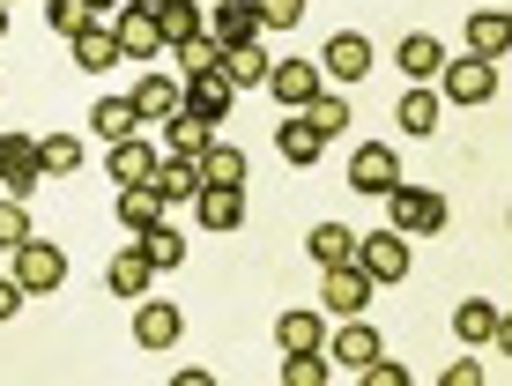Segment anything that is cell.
Instances as JSON below:
<instances>
[{"mask_svg":"<svg viewBox=\"0 0 512 386\" xmlns=\"http://www.w3.org/2000/svg\"><path fill=\"white\" fill-rule=\"evenodd\" d=\"M386 216H394L386 231H401V238H438V231H446V193L401 179L394 193H386Z\"/></svg>","mask_w":512,"mask_h":386,"instance_id":"6da1fadb","label":"cell"},{"mask_svg":"<svg viewBox=\"0 0 512 386\" xmlns=\"http://www.w3.org/2000/svg\"><path fill=\"white\" fill-rule=\"evenodd\" d=\"M372 297H379V283L357 268V260H342V268H327V275H320V312H334V320H357Z\"/></svg>","mask_w":512,"mask_h":386,"instance_id":"7a4b0ae2","label":"cell"},{"mask_svg":"<svg viewBox=\"0 0 512 386\" xmlns=\"http://www.w3.org/2000/svg\"><path fill=\"white\" fill-rule=\"evenodd\" d=\"M438 97L446 104H490L498 97V60H475V52L468 60H446L438 67Z\"/></svg>","mask_w":512,"mask_h":386,"instance_id":"3957f363","label":"cell"},{"mask_svg":"<svg viewBox=\"0 0 512 386\" xmlns=\"http://www.w3.org/2000/svg\"><path fill=\"white\" fill-rule=\"evenodd\" d=\"M15 283H23V297L60 290L67 283V253H60V245H45V238H23V245H15Z\"/></svg>","mask_w":512,"mask_h":386,"instance_id":"277c9868","label":"cell"},{"mask_svg":"<svg viewBox=\"0 0 512 386\" xmlns=\"http://www.w3.org/2000/svg\"><path fill=\"white\" fill-rule=\"evenodd\" d=\"M357 268L372 283H401L409 275V238L401 231H357Z\"/></svg>","mask_w":512,"mask_h":386,"instance_id":"5b68a950","label":"cell"},{"mask_svg":"<svg viewBox=\"0 0 512 386\" xmlns=\"http://www.w3.org/2000/svg\"><path fill=\"white\" fill-rule=\"evenodd\" d=\"M260 90L297 112V104H312L327 90V75H320V60H268V82H260Z\"/></svg>","mask_w":512,"mask_h":386,"instance_id":"8992f818","label":"cell"},{"mask_svg":"<svg viewBox=\"0 0 512 386\" xmlns=\"http://www.w3.org/2000/svg\"><path fill=\"white\" fill-rule=\"evenodd\" d=\"M45 179H38V142L30 134H0V193L8 201H30Z\"/></svg>","mask_w":512,"mask_h":386,"instance_id":"52a82bcc","label":"cell"},{"mask_svg":"<svg viewBox=\"0 0 512 386\" xmlns=\"http://www.w3.org/2000/svg\"><path fill=\"white\" fill-rule=\"evenodd\" d=\"M208 38H216L223 52H231V45H260L268 23H260L253 0H216V8H208Z\"/></svg>","mask_w":512,"mask_h":386,"instance_id":"ba28073f","label":"cell"},{"mask_svg":"<svg viewBox=\"0 0 512 386\" xmlns=\"http://www.w3.org/2000/svg\"><path fill=\"white\" fill-rule=\"evenodd\" d=\"M349 186H357V193H379V201H386V193L401 186V156L386 149V142H357V156H349Z\"/></svg>","mask_w":512,"mask_h":386,"instance_id":"9c48e42d","label":"cell"},{"mask_svg":"<svg viewBox=\"0 0 512 386\" xmlns=\"http://www.w3.org/2000/svg\"><path fill=\"white\" fill-rule=\"evenodd\" d=\"M179 335H186V312L171 297H141L134 305V342L141 349H179Z\"/></svg>","mask_w":512,"mask_h":386,"instance_id":"30bf717a","label":"cell"},{"mask_svg":"<svg viewBox=\"0 0 512 386\" xmlns=\"http://www.w3.org/2000/svg\"><path fill=\"white\" fill-rule=\"evenodd\" d=\"M320 75L327 82H364L372 75V38H364V30H334L327 52H320Z\"/></svg>","mask_w":512,"mask_h":386,"instance_id":"8fae6325","label":"cell"},{"mask_svg":"<svg viewBox=\"0 0 512 386\" xmlns=\"http://www.w3.org/2000/svg\"><path fill=\"white\" fill-rule=\"evenodd\" d=\"M372 357H379V327L364 320V312H357V320H342V327L327 335V364H334V372H364Z\"/></svg>","mask_w":512,"mask_h":386,"instance_id":"7c38bea8","label":"cell"},{"mask_svg":"<svg viewBox=\"0 0 512 386\" xmlns=\"http://www.w3.org/2000/svg\"><path fill=\"white\" fill-rule=\"evenodd\" d=\"M231 104H238V90L223 82V67H216V75H193V82H179V112L208 119V127H216V119H231Z\"/></svg>","mask_w":512,"mask_h":386,"instance_id":"4fadbf2b","label":"cell"},{"mask_svg":"<svg viewBox=\"0 0 512 386\" xmlns=\"http://www.w3.org/2000/svg\"><path fill=\"white\" fill-rule=\"evenodd\" d=\"M112 38H119V60H156V52H164V30H156L149 8H119Z\"/></svg>","mask_w":512,"mask_h":386,"instance_id":"5bb4252c","label":"cell"},{"mask_svg":"<svg viewBox=\"0 0 512 386\" xmlns=\"http://www.w3.org/2000/svg\"><path fill=\"white\" fill-rule=\"evenodd\" d=\"M438 112H446V97H438L431 82H409V97L394 104V127L416 134V142H431V134H438Z\"/></svg>","mask_w":512,"mask_h":386,"instance_id":"9a60e30c","label":"cell"},{"mask_svg":"<svg viewBox=\"0 0 512 386\" xmlns=\"http://www.w3.org/2000/svg\"><path fill=\"white\" fill-rule=\"evenodd\" d=\"M149 186L164 193V208H171V201H193V193L208 186V179H201V156H156Z\"/></svg>","mask_w":512,"mask_h":386,"instance_id":"2e32d148","label":"cell"},{"mask_svg":"<svg viewBox=\"0 0 512 386\" xmlns=\"http://www.w3.org/2000/svg\"><path fill=\"white\" fill-rule=\"evenodd\" d=\"M193 208H201V231H238L245 223V186H201Z\"/></svg>","mask_w":512,"mask_h":386,"instance_id":"e0dca14e","label":"cell"},{"mask_svg":"<svg viewBox=\"0 0 512 386\" xmlns=\"http://www.w3.org/2000/svg\"><path fill=\"white\" fill-rule=\"evenodd\" d=\"M275 342H282V357H297V349H327V312L290 305V312L275 320Z\"/></svg>","mask_w":512,"mask_h":386,"instance_id":"ac0fdd59","label":"cell"},{"mask_svg":"<svg viewBox=\"0 0 512 386\" xmlns=\"http://www.w3.org/2000/svg\"><path fill=\"white\" fill-rule=\"evenodd\" d=\"M104 283H112V297H149L156 268H149V253H141V245H119L112 268H104Z\"/></svg>","mask_w":512,"mask_h":386,"instance_id":"d6986e66","label":"cell"},{"mask_svg":"<svg viewBox=\"0 0 512 386\" xmlns=\"http://www.w3.org/2000/svg\"><path fill=\"white\" fill-rule=\"evenodd\" d=\"M104 171H112V186H149V171H156V149L141 142V134H127V142H112Z\"/></svg>","mask_w":512,"mask_h":386,"instance_id":"ffe728a7","label":"cell"},{"mask_svg":"<svg viewBox=\"0 0 512 386\" xmlns=\"http://www.w3.org/2000/svg\"><path fill=\"white\" fill-rule=\"evenodd\" d=\"M156 30H164V45H186V38H201V30H208V8H201V0H156Z\"/></svg>","mask_w":512,"mask_h":386,"instance_id":"44dd1931","label":"cell"},{"mask_svg":"<svg viewBox=\"0 0 512 386\" xmlns=\"http://www.w3.org/2000/svg\"><path fill=\"white\" fill-rule=\"evenodd\" d=\"M453 335H461L468 349H483V342H498V335H505V312L490 305V297H468V305L453 312Z\"/></svg>","mask_w":512,"mask_h":386,"instance_id":"7402d4cb","label":"cell"},{"mask_svg":"<svg viewBox=\"0 0 512 386\" xmlns=\"http://www.w3.org/2000/svg\"><path fill=\"white\" fill-rule=\"evenodd\" d=\"M90 134L112 149V142H127V134H141V112H134L127 97H97V104H90Z\"/></svg>","mask_w":512,"mask_h":386,"instance_id":"603a6c76","label":"cell"},{"mask_svg":"<svg viewBox=\"0 0 512 386\" xmlns=\"http://www.w3.org/2000/svg\"><path fill=\"white\" fill-rule=\"evenodd\" d=\"M505 45H512V15L505 8L468 15V52H475V60H505Z\"/></svg>","mask_w":512,"mask_h":386,"instance_id":"cb8c5ba5","label":"cell"},{"mask_svg":"<svg viewBox=\"0 0 512 386\" xmlns=\"http://www.w3.org/2000/svg\"><path fill=\"white\" fill-rule=\"evenodd\" d=\"M75 67L82 75H104V67H119V38H112V23H90V30H75Z\"/></svg>","mask_w":512,"mask_h":386,"instance_id":"d4e9b609","label":"cell"},{"mask_svg":"<svg viewBox=\"0 0 512 386\" xmlns=\"http://www.w3.org/2000/svg\"><path fill=\"white\" fill-rule=\"evenodd\" d=\"M149 223H164V193L156 186H119V231L141 238Z\"/></svg>","mask_w":512,"mask_h":386,"instance_id":"484cf974","label":"cell"},{"mask_svg":"<svg viewBox=\"0 0 512 386\" xmlns=\"http://www.w3.org/2000/svg\"><path fill=\"white\" fill-rule=\"evenodd\" d=\"M394 60H401V75H409V82H431L438 67H446V52H438L431 30H409V38L394 45Z\"/></svg>","mask_w":512,"mask_h":386,"instance_id":"4316f807","label":"cell"},{"mask_svg":"<svg viewBox=\"0 0 512 386\" xmlns=\"http://www.w3.org/2000/svg\"><path fill=\"white\" fill-rule=\"evenodd\" d=\"M127 104H134V112H141V119H156V127H164V119H171V112H179V82H171V75H141Z\"/></svg>","mask_w":512,"mask_h":386,"instance_id":"83f0119b","label":"cell"},{"mask_svg":"<svg viewBox=\"0 0 512 386\" xmlns=\"http://www.w3.org/2000/svg\"><path fill=\"white\" fill-rule=\"evenodd\" d=\"M305 253L320 260V268H342V260H357V231H349V223H312Z\"/></svg>","mask_w":512,"mask_h":386,"instance_id":"f1b7e54d","label":"cell"},{"mask_svg":"<svg viewBox=\"0 0 512 386\" xmlns=\"http://www.w3.org/2000/svg\"><path fill=\"white\" fill-rule=\"evenodd\" d=\"M297 119H305V127L320 134V142H334V134L349 127V97H342V90H320L312 104H297Z\"/></svg>","mask_w":512,"mask_h":386,"instance_id":"f546056e","label":"cell"},{"mask_svg":"<svg viewBox=\"0 0 512 386\" xmlns=\"http://www.w3.org/2000/svg\"><path fill=\"white\" fill-rule=\"evenodd\" d=\"M275 149H282V164H297V171H305V164H320V149H327V142H320V134H312L305 119L290 112V119L275 127Z\"/></svg>","mask_w":512,"mask_h":386,"instance_id":"4dcf8cb0","label":"cell"},{"mask_svg":"<svg viewBox=\"0 0 512 386\" xmlns=\"http://www.w3.org/2000/svg\"><path fill=\"white\" fill-rule=\"evenodd\" d=\"M223 82H231L238 97L260 90V82H268V52H260V45H231V52H223Z\"/></svg>","mask_w":512,"mask_h":386,"instance_id":"1f68e13d","label":"cell"},{"mask_svg":"<svg viewBox=\"0 0 512 386\" xmlns=\"http://www.w3.org/2000/svg\"><path fill=\"white\" fill-rule=\"evenodd\" d=\"M164 142H171V156H201L208 142H216V127H208V119H193V112H171V119H164Z\"/></svg>","mask_w":512,"mask_h":386,"instance_id":"d6a6232c","label":"cell"},{"mask_svg":"<svg viewBox=\"0 0 512 386\" xmlns=\"http://www.w3.org/2000/svg\"><path fill=\"white\" fill-rule=\"evenodd\" d=\"M67 171H82V142L75 134H45L38 142V179H67Z\"/></svg>","mask_w":512,"mask_h":386,"instance_id":"836d02e7","label":"cell"},{"mask_svg":"<svg viewBox=\"0 0 512 386\" xmlns=\"http://www.w3.org/2000/svg\"><path fill=\"white\" fill-rule=\"evenodd\" d=\"M201 179H208V186H245V149L208 142V149H201Z\"/></svg>","mask_w":512,"mask_h":386,"instance_id":"e575fe53","label":"cell"},{"mask_svg":"<svg viewBox=\"0 0 512 386\" xmlns=\"http://www.w3.org/2000/svg\"><path fill=\"white\" fill-rule=\"evenodd\" d=\"M134 245L149 253V268H156V275H164V268H179V260H186V238L171 231V223H149V231H141Z\"/></svg>","mask_w":512,"mask_h":386,"instance_id":"d590c367","label":"cell"},{"mask_svg":"<svg viewBox=\"0 0 512 386\" xmlns=\"http://www.w3.org/2000/svg\"><path fill=\"white\" fill-rule=\"evenodd\" d=\"M171 52H179V82H193V75H216V67H223V45L208 38V30H201V38H186V45H171Z\"/></svg>","mask_w":512,"mask_h":386,"instance_id":"8d00e7d4","label":"cell"},{"mask_svg":"<svg viewBox=\"0 0 512 386\" xmlns=\"http://www.w3.org/2000/svg\"><path fill=\"white\" fill-rule=\"evenodd\" d=\"M45 23H52V38H75V30L97 23V15L82 8V0H45Z\"/></svg>","mask_w":512,"mask_h":386,"instance_id":"74e56055","label":"cell"},{"mask_svg":"<svg viewBox=\"0 0 512 386\" xmlns=\"http://www.w3.org/2000/svg\"><path fill=\"white\" fill-rule=\"evenodd\" d=\"M23 238H30V208L0 193V253H15V245H23Z\"/></svg>","mask_w":512,"mask_h":386,"instance_id":"f35d334b","label":"cell"},{"mask_svg":"<svg viewBox=\"0 0 512 386\" xmlns=\"http://www.w3.org/2000/svg\"><path fill=\"white\" fill-rule=\"evenodd\" d=\"M253 8H260L268 30H297V23H305V0H253Z\"/></svg>","mask_w":512,"mask_h":386,"instance_id":"ab89813d","label":"cell"},{"mask_svg":"<svg viewBox=\"0 0 512 386\" xmlns=\"http://www.w3.org/2000/svg\"><path fill=\"white\" fill-rule=\"evenodd\" d=\"M357 379H364V386H409V372H401V364H394V357H386V349H379V357H372V364H364V372H357Z\"/></svg>","mask_w":512,"mask_h":386,"instance_id":"60d3db41","label":"cell"},{"mask_svg":"<svg viewBox=\"0 0 512 386\" xmlns=\"http://www.w3.org/2000/svg\"><path fill=\"white\" fill-rule=\"evenodd\" d=\"M446 386H483V364L461 357V364H446Z\"/></svg>","mask_w":512,"mask_h":386,"instance_id":"b9f144b4","label":"cell"},{"mask_svg":"<svg viewBox=\"0 0 512 386\" xmlns=\"http://www.w3.org/2000/svg\"><path fill=\"white\" fill-rule=\"evenodd\" d=\"M15 312H23V283H15V275H0V320H15Z\"/></svg>","mask_w":512,"mask_h":386,"instance_id":"7bdbcfd3","label":"cell"},{"mask_svg":"<svg viewBox=\"0 0 512 386\" xmlns=\"http://www.w3.org/2000/svg\"><path fill=\"white\" fill-rule=\"evenodd\" d=\"M82 8H90V15H119L127 0H82Z\"/></svg>","mask_w":512,"mask_h":386,"instance_id":"ee69618b","label":"cell"},{"mask_svg":"<svg viewBox=\"0 0 512 386\" xmlns=\"http://www.w3.org/2000/svg\"><path fill=\"white\" fill-rule=\"evenodd\" d=\"M0 38H8V8H0Z\"/></svg>","mask_w":512,"mask_h":386,"instance_id":"f6af8a7d","label":"cell"},{"mask_svg":"<svg viewBox=\"0 0 512 386\" xmlns=\"http://www.w3.org/2000/svg\"><path fill=\"white\" fill-rule=\"evenodd\" d=\"M127 8H156V0H127Z\"/></svg>","mask_w":512,"mask_h":386,"instance_id":"bcb514c9","label":"cell"},{"mask_svg":"<svg viewBox=\"0 0 512 386\" xmlns=\"http://www.w3.org/2000/svg\"><path fill=\"white\" fill-rule=\"evenodd\" d=\"M0 8H8V0H0Z\"/></svg>","mask_w":512,"mask_h":386,"instance_id":"7dc6e473","label":"cell"}]
</instances>
